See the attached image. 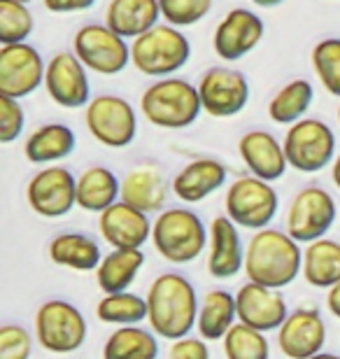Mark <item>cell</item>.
<instances>
[{"label":"cell","instance_id":"cell-36","mask_svg":"<svg viewBox=\"0 0 340 359\" xmlns=\"http://www.w3.org/2000/svg\"><path fill=\"white\" fill-rule=\"evenodd\" d=\"M35 28L33 12L19 0H0V45H17L31 38Z\"/></svg>","mask_w":340,"mask_h":359},{"label":"cell","instance_id":"cell-35","mask_svg":"<svg viewBox=\"0 0 340 359\" xmlns=\"http://www.w3.org/2000/svg\"><path fill=\"white\" fill-rule=\"evenodd\" d=\"M310 63L324 91L340 98V38H324L310 52Z\"/></svg>","mask_w":340,"mask_h":359},{"label":"cell","instance_id":"cell-18","mask_svg":"<svg viewBox=\"0 0 340 359\" xmlns=\"http://www.w3.org/2000/svg\"><path fill=\"white\" fill-rule=\"evenodd\" d=\"M236 306H238V322L254 327L264 334L280 329L282 322L289 315L287 301L280 290L252 283V280H247L236 292Z\"/></svg>","mask_w":340,"mask_h":359},{"label":"cell","instance_id":"cell-39","mask_svg":"<svg viewBox=\"0 0 340 359\" xmlns=\"http://www.w3.org/2000/svg\"><path fill=\"white\" fill-rule=\"evenodd\" d=\"M26 112L17 98L0 96V142L10 145L24 133Z\"/></svg>","mask_w":340,"mask_h":359},{"label":"cell","instance_id":"cell-1","mask_svg":"<svg viewBox=\"0 0 340 359\" xmlns=\"http://www.w3.org/2000/svg\"><path fill=\"white\" fill-rule=\"evenodd\" d=\"M149 329L165 341H177L196 329L198 294L182 273H161L151 280L147 292Z\"/></svg>","mask_w":340,"mask_h":359},{"label":"cell","instance_id":"cell-29","mask_svg":"<svg viewBox=\"0 0 340 359\" xmlns=\"http://www.w3.org/2000/svg\"><path fill=\"white\" fill-rule=\"evenodd\" d=\"M238 322V306L236 294L224 290H210L203 299H200L196 332L200 339L210 341H224L229 329Z\"/></svg>","mask_w":340,"mask_h":359},{"label":"cell","instance_id":"cell-23","mask_svg":"<svg viewBox=\"0 0 340 359\" xmlns=\"http://www.w3.org/2000/svg\"><path fill=\"white\" fill-rule=\"evenodd\" d=\"M229 170L222 161L217 159H193L172 177L170 189L172 194L184 201V203H200L203 198L212 196L215 191H219L226 184Z\"/></svg>","mask_w":340,"mask_h":359},{"label":"cell","instance_id":"cell-46","mask_svg":"<svg viewBox=\"0 0 340 359\" xmlns=\"http://www.w3.org/2000/svg\"><path fill=\"white\" fill-rule=\"evenodd\" d=\"M19 3H26L28 5V3H33V0H19Z\"/></svg>","mask_w":340,"mask_h":359},{"label":"cell","instance_id":"cell-14","mask_svg":"<svg viewBox=\"0 0 340 359\" xmlns=\"http://www.w3.org/2000/svg\"><path fill=\"white\" fill-rule=\"evenodd\" d=\"M47 63L28 42L0 47V96L26 98L45 87Z\"/></svg>","mask_w":340,"mask_h":359},{"label":"cell","instance_id":"cell-4","mask_svg":"<svg viewBox=\"0 0 340 359\" xmlns=\"http://www.w3.org/2000/svg\"><path fill=\"white\" fill-rule=\"evenodd\" d=\"M210 229L189 208H165L151 224V245L165 262L189 264L203 255Z\"/></svg>","mask_w":340,"mask_h":359},{"label":"cell","instance_id":"cell-17","mask_svg":"<svg viewBox=\"0 0 340 359\" xmlns=\"http://www.w3.org/2000/svg\"><path fill=\"white\" fill-rule=\"evenodd\" d=\"M327 343V325L315 308H296L289 311L287 320L278 329L280 353L287 359H310L322 353Z\"/></svg>","mask_w":340,"mask_h":359},{"label":"cell","instance_id":"cell-31","mask_svg":"<svg viewBox=\"0 0 340 359\" xmlns=\"http://www.w3.org/2000/svg\"><path fill=\"white\" fill-rule=\"evenodd\" d=\"M158 341L151 329L140 325L117 327L107 336L103 346V359H156Z\"/></svg>","mask_w":340,"mask_h":359},{"label":"cell","instance_id":"cell-20","mask_svg":"<svg viewBox=\"0 0 340 359\" xmlns=\"http://www.w3.org/2000/svg\"><path fill=\"white\" fill-rule=\"evenodd\" d=\"M151 224L149 215L137 210V208L117 201L107 210L98 215V231L103 236V241L112 250H124V248H140L147 241H151Z\"/></svg>","mask_w":340,"mask_h":359},{"label":"cell","instance_id":"cell-42","mask_svg":"<svg viewBox=\"0 0 340 359\" xmlns=\"http://www.w3.org/2000/svg\"><path fill=\"white\" fill-rule=\"evenodd\" d=\"M327 308L334 318L340 320V283L331 287V290H327Z\"/></svg>","mask_w":340,"mask_h":359},{"label":"cell","instance_id":"cell-5","mask_svg":"<svg viewBox=\"0 0 340 359\" xmlns=\"http://www.w3.org/2000/svg\"><path fill=\"white\" fill-rule=\"evenodd\" d=\"M191 59V42L177 26L156 24L131 42V63L147 77H172Z\"/></svg>","mask_w":340,"mask_h":359},{"label":"cell","instance_id":"cell-45","mask_svg":"<svg viewBox=\"0 0 340 359\" xmlns=\"http://www.w3.org/2000/svg\"><path fill=\"white\" fill-rule=\"evenodd\" d=\"M310 359H340V355H334V353H317Z\"/></svg>","mask_w":340,"mask_h":359},{"label":"cell","instance_id":"cell-37","mask_svg":"<svg viewBox=\"0 0 340 359\" xmlns=\"http://www.w3.org/2000/svg\"><path fill=\"white\" fill-rule=\"evenodd\" d=\"M158 5L165 24L177 28L196 26L212 10V0H158Z\"/></svg>","mask_w":340,"mask_h":359},{"label":"cell","instance_id":"cell-47","mask_svg":"<svg viewBox=\"0 0 340 359\" xmlns=\"http://www.w3.org/2000/svg\"><path fill=\"white\" fill-rule=\"evenodd\" d=\"M338 124H340V105H338Z\"/></svg>","mask_w":340,"mask_h":359},{"label":"cell","instance_id":"cell-44","mask_svg":"<svg viewBox=\"0 0 340 359\" xmlns=\"http://www.w3.org/2000/svg\"><path fill=\"white\" fill-rule=\"evenodd\" d=\"M257 7H278V5H282L285 0H252Z\"/></svg>","mask_w":340,"mask_h":359},{"label":"cell","instance_id":"cell-33","mask_svg":"<svg viewBox=\"0 0 340 359\" xmlns=\"http://www.w3.org/2000/svg\"><path fill=\"white\" fill-rule=\"evenodd\" d=\"M96 318L105 325L131 327L147 320V299L133 292L103 294L96 304Z\"/></svg>","mask_w":340,"mask_h":359},{"label":"cell","instance_id":"cell-6","mask_svg":"<svg viewBox=\"0 0 340 359\" xmlns=\"http://www.w3.org/2000/svg\"><path fill=\"white\" fill-rule=\"evenodd\" d=\"M35 339L52 355H70L84 346L89 327L82 311L66 299H49L35 311Z\"/></svg>","mask_w":340,"mask_h":359},{"label":"cell","instance_id":"cell-38","mask_svg":"<svg viewBox=\"0 0 340 359\" xmlns=\"http://www.w3.org/2000/svg\"><path fill=\"white\" fill-rule=\"evenodd\" d=\"M33 336L21 325L0 327V359H31Z\"/></svg>","mask_w":340,"mask_h":359},{"label":"cell","instance_id":"cell-13","mask_svg":"<svg viewBox=\"0 0 340 359\" xmlns=\"http://www.w3.org/2000/svg\"><path fill=\"white\" fill-rule=\"evenodd\" d=\"M198 96L203 112L217 119L240 114L250 103V82L240 70L215 66L208 68L198 80Z\"/></svg>","mask_w":340,"mask_h":359},{"label":"cell","instance_id":"cell-11","mask_svg":"<svg viewBox=\"0 0 340 359\" xmlns=\"http://www.w3.org/2000/svg\"><path fill=\"white\" fill-rule=\"evenodd\" d=\"M336 217H340L336 198L324 189V187L310 184L296 191L292 203L287 208L285 231L296 243H313L324 238L329 229L334 226Z\"/></svg>","mask_w":340,"mask_h":359},{"label":"cell","instance_id":"cell-26","mask_svg":"<svg viewBox=\"0 0 340 359\" xmlns=\"http://www.w3.org/2000/svg\"><path fill=\"white\" fill-rule=\"evenodd\" d=\"M47 255L56 266L79 271V273L96 271L105 257L100 252V245L91 236L77 233V231H66V233L54 236L47 245Z\"/></svg>","mask_w":340,"mask_h":359},{"label":"cell","instance_id":"cell-7","mask_svg":"<svg viewBox=\"0 0 340 359\" xmlns=\"http://www.w3.org/2000/svg\"><path fill=\"white\" fill-rule=\"evenodd\" d=\"M282 145L289 166L299 173H320L336 159L334 128L315 117H303L289 126Z\"/></svg>","mask_w":340,"mask_h":359},{"label":"cell","instance_id":"cell-9","mask_svg":"<svg viewBox=\"0 0 340 359\" xmlns=\"http://www.w3.org/2000/svg\"><path fill=\"white\" fill-rule=\"evenodd\" d=\"M86 131L103 147L124 149L137 135V114L133 105L117 93H100L84 107Z\"/></svg>","mask_w":340,"mask_h":359},{"label":"cell","instance_id":"cell-10","mask_svg":"<svg viewBox=\"0 0 340 359\" xmlns=\"http://www.w3.org/2000/svg\"><path fill=\"white\" fill-rule=\"evenodd\" d=\"M72 52L96 75H119L131 63V45L107 24H84L72 38Z\"/></svg>","mask_w":340,"mask_h":359},{"label":"cell","instance_id":"cell-3","mask_svg":"<svg viewBox=\"0 0 340 359\" xmlns=\"http://www.w3.org/2000/svg\"><path fill=\"white\" fill-rule=\"evenodd\" d=\"M142 117L156 128L179 131L196 124V119L203 112L200 105L198 87L184 77H161L154 84H149L140 96Z\"/></svg>","mask_w":340,"mask_h":359},{"label":"cell","instance_id":"cell-25","mask_svg":"<svg viewBox=\"0 0 340 359\" xmlns=\"http://www.w3.org/2000/svg\"><path fill=\"white\" fill-rule=\"evenodd\" d=\"M158 19H161L158 0H110L105 10V24L126 40H135L151 31Z\"/></svg>","mask_w":340,"mask_h":359},{"label":"cell","instance_id":"cell-2","mask_svg":"<svg viewBox=\"0 0 340 359\" xmlns=\"http://www.w3.org/2000/svg\"><path fill=\"white\" fill-rule=\"evenodd\" d=\"M303 248L287 231L259 229L245 248V276L252 283L285 290L301 276Z\"/></svg>","mask_w":340,"mask_h":359},{"label":"cell","instance_id":"cell-48","mask_svg":"<svg viewBox=\"0 0 340 359\" xmlns=\"http://www.w3.org/2000/svg\"><path fill=\"white\" fill-rule=\"evenodd\" d=\"M338 219H340V217H338Z\"/></svg>","mask_w":340,"mask_h":359},{"label":"cell","instance_id":"cell-30","mask_svg":"<svg viewBox=\"0 0 340 359\" xmlns=\"http://www.w3.org/2000/svg\"><path fill=\"white\" fill-rule=\"evenodd\" d=\"M144 266V255L140 248H124L112 250L110 255L103 257L96 273V283L103 294H117L128 292L135 283L137 273Z\"/></svg>","mask_w":340,"mask_h":359},{"label":"cell","instance_id":"cell-8","mask_svg":"<svg viewBox=\"0 0 340 359\" xmlns=\"http://www.w3.org/2000/svg\"><path fill=\"white\" fill-rule=\"evenodd\" d=\"M280 208V196L273 182L261 177L245 175L233 180L224 194V210L240 229H266L275 219Z\"/></svg>","mask_w":340,"mask_h":359},{"label":"cell","instance_id":"cell-34","mask_svg":"<svg viewBox=\"0 0 340 359\" xmlns=\"http://www.w3.org/2000/svg\"><path fill=\"white\" fill-rule=\"evenodd\" d=\"M224 355L226 359H271V343L264 332L236 322L224 336Z\"/></svg>","mask_w":340,"mask_h":359},{"label":"cell","instance_id":"cell-16","mask_svg":"<svg viewBox=\"0 0 340 359\" xmlns=\"http://www.w3.org/2000/svg\"><path fill=\"white\" fill-rule=\"evenodd\" d=\"M45 91L56 105L66 110L86 107L91 100L89 70L75 52H59L47 61Z\"/></svg>","mask_w":340,"mask_h":359},{"label":"cell","instance_id":"cell-24","mask_svg":"<svg viewBox=\"0 0 340 359\" xmlns=\"http://www.w3.org/2000/svg\"><path fill=\"white\" fill-rule=\"evenodd\" d=\"M77 135L68 124H42L24 142V156L35 166H52L75 152Z\"/></svg>","mask_w":340,"mask_h":359},{"label":"cell","instance_id":"cell-19","mask_svg":"<svg viewBox=\"0 0 340 359\" xmlns=\"http://www.w3.org/2000/svg\"><path fill=\"white\" fill-rule=\"evenodd\" d=\"M208 241V273L217 280H231L245 269V248L240 226L226 215L210 222Z\"/></svg>","mask_w":340,"mask_h":359},{"label":"cell","instance_id":"cell-28","mask_svg":"<svg viewBox=\"0 0 340 359\" xmlns=\"http://www.w3.org/2000/svg\"><path fill=\"white\" fill-rule=\"evenodd\" d=\"M301 276L317 290H331L340 283V243L334 238H317L303 248Z\"/></svg>","mask_w":340,"mask_h":359},{"label":"cell","instance_id":"cell-43","mask_svg":"<svg viewBox=\"0 0 340 359\" xmlns=\"http://www.w3.org/2000/svg\"><path fill=\"white\" fill-rule=\"evenodd\" d=\"M331 180H334V184L340 189V152L336 154L334 163H331Z\"/></svg>","mask_w":340,"mask_h":359},{"label":"cell","instance_id":"cell-40","mask_svg":"<svg viewBox=\"0 0 340 359\" xmlns=\"http://www.w3.org/2000/svg\"><path fill=\"white\" fill-rule=\"evenodd\" d=\"M168 359H210V348L205 339H193V336H184V339L172 341L168 350Z\"/></svg>","mask_w":340,"mask_h":359},{"label":"cell","instance_id":"cell-12","mask_svg":"<svg viewBox=\"0 0 340 359\" xmlns=\"http://www.w3.org/2000/svg\"><path fill=\"white\" fill-rule=\"evenodd\" d=\"M28 208L45 219H59L77 205V177L66 166L40 168L26 184Z\"/></svg>","mask_w":340,"mask_h":359},{"label":"cell","instance_id":"cell-15","mask_svg":"<svg viewBox=\"0 0 340 359\" xmlns=\"http://www.w3.org/2000/svg\"><path fill=\"white\" fill-rule=\"evenodd\" d=\"M266 24L257 12L233 7L222 17L212 33V49L222 61L233 63L245 59L264 40Z\"/></svg>","mask_w":340,"mask_h":359},{"label":"cell","instance_id":"cell-22","mask_svg":"<svg viewBox=\"0 0 340 359\" xmlns=\"http://www.w3.org/2000/svg\"><path fill=\"white\" fill-rule=\"evenodd\" d=\"M168 198V182L163 170L156 163H140L121 177V198L124 203L137 208L147 215H158L165 210Z\"/></svg>","mask_w":340,"mask_h":359},{"label":"cell","instance_id":"cell-41","mask_svg":"<svg viewBox=\"0 0 340 359\" xmlns=\"http://www.w3.org/2000/svg\"><path fill=\"white\" fill-rule=\"evenodd\" d=\"M47 12L54 14H72V12H86L96 5V0H42Z\"/></svg>","mask_w":340,"mask_h":359},{"label":"cell","instance_id":"cell-32","mask_svg":"<svg viewBox=\"0 0 340 359\" xmlns=\"http://www.w3.org/2000/svg\"><path fill=\"white\" fill-rule=\"evenodd\" d=\"M315 98V87L310 80L296 77V80L287 82L285 87L275 91V96L268 100V117L275 124L292 126L296 121L306 117Z\"/></svg>","mask_w":340,"mask_h":359},{"label":"cell","instance_id":"cell-21","mask_svg":"<svg viewBox=\"0 0 340 359\" xmlns=\"http://www.w3.org/2000/svg\"><path fill=\"white\" fill-rule=\"evenodd\" d=\"M238 154H240V159L245 161L250 173L254 177L266 180V182L280 180L289 168L285 145L271 131H264V128L243 133V138L238 140Z\"/></svg>","mask_w":340,"mask_h":359},{"label":"cell","instance_id":"cell-27","mask_svg":"<svg viewBox=\"0 0 340 359\" xmlns=\"http://www.w3.org/2000/svg\"><path fill=\"white\" fill-rule=\"evenodd\" d=\"M121 198V180L107 166H89L77 175V208L100 215Z\"/></svg>","mask_w":340,"mask_h":359}]
</instances>
